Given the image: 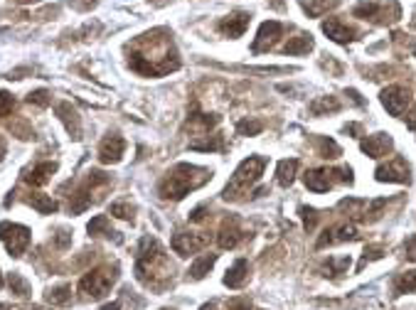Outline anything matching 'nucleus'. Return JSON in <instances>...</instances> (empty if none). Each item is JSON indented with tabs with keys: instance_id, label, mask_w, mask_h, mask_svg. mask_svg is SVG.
Here are the masks:
<instances>
[{
	"instance_id": "obj_1",
	"label": "nucleus",
	"mask_w": 416,
	"mask_h": 310,
	"mask_svg": "<svg viewBox=\"0 0 416 310\" xmlns=\"http://www.w3.org/2000/svg\"><path fill=\"white\" fill-rule=\"evenodd\" d=\"M128 67L143 76H163L175 72L180 67V59L173 45V34L163 28L141 34L128 47Z\"/></svg>"
},
{
	"instance_id": "obj_2",
	"label": "nucleus",
	"mask_w": 416,
	"mask_h": 310,
	"mask_svg": "<svg viewBox=\"0 0 416 310\" xmlns=\"http://www.w3.org/2000/svg\"><path fill=\"white\" fill-rule=\"evenodd\" d=\"M136 278L151 291H165L173 286V266L156 236L141 239L138 256H136Z\"/></svg>"
},
{
	"instance_id": "obj_3",
	"label": "nucleus",
	"mask_w": 416,
	"mask_h": 310,
	"mask_svg": "<svg viewBox=\"0 0 416 310\" xmlns=\"http://www.w3.org/2000/svg\"><path fill=\"white\" fill-rule=\"evenodd\" d=\"M209 178H212V172H209L207 167L190 165V163H178V165L160 180L158 195H160L163 200H183L185 195H190L192 189L202 187Z\"/></svg>"
},
{
	"instance_id": "obj_4",
	"label": "nucleus",
	"mask_w": 416,
	"mask_h": 310,
	"mask_svg": "<svg viewBox=\"0 0 416 310\" xmlns=\"http://www.w3.org/2000/svg\"><path fill=\"white\" fill-rule=\"evenodd\" d=\"M111 187V175L104 170H89L87 178L76 185V189L70 197V212L81 214L84 209H89L92 205H96L104 192Z\"/></svg>"
},
{
	"instance_id": "obj_5",
	"label": "nucleus",
	"mask_w": 416,
	"mask_h": 310,
	"mask_svg": "<svg viewBox=\"0 0 416 310\" xmlns=\"http://www.w3.org/2000/svg\"><path fill=\"white\" fill-rule=\"evenodd\" d=\"M264 167H266V158H261V155L247 158V161L234 170L229 185H227L225 192H222V197H225V200H242V197L249 192V187L261 178Z\"/></svg>"
},
{
	"instance_id": "obj_6",
	"label": "nucleus",
	"mask_w": 416,
	"mask_h": 310,
	"mask_svg": "<svg viewBox=\"0 0 416 310\" xmlns=\"http://www.w3.org/2000/svg\"><path fill=\"white\" fill-rule=\"evenodd\" d=\"M118 278V266H98V269H92L89 273L81 276L79 281V293L87 300H98L104 298L106 293L111 291V286Z\"/></svg>"
},
{
	"instance_id": "obj_7",
	"label": "nucleus",
	"mask_w": 416,
	"mask_h": 310,
	"mask_svg": "<svg viewBox=\"0 0 416 310\" xmlns=\"http://www.w3.org/2000/svg\"><path fill=\"white\" fill-rule=\"evenodd\" d=\"M0 241L6 244L10 256H23L30 247V229L15 222H0Z\"/></svg>"
},
{
	"instance_id": "obj_8",
	"label": "nucleus",
	"mask_w": 416,
	"mask_h": 310,
	"mask_svg": "<svg viewBox=\"0 0 416 310\" xmlns=\"http://www.w3.org/2000/svg\"><path fill=\"white\" fill-rule=\"evenodd\" d=\"M355 15L364 17V20H375V23H392L399 17V6L397 3H384V0H362L355 8Z\"/></svg>"
},
{
	"instance_id": "obj_9",
	"label": "nucleus",
	"mask_w": 416,
	"mask_h": 310,
	"mask_svg": "<svg viewBox=\"0 0 416 310\" xmlns=\"http://www.w3.org/2000/svg\"><path fill=\"white\" fill-rule=\"evenodd\" d=\"M170 244H173L175 254H180V256H190V254L207 247L209 234H200V231H175Z\"/></svg>"
},
{
	"instance_id": "obj_10",
	"label": "nucleus",
	"mask_w": 416,
	"mask_h": 310,
	"mask_svg": "<svg viewBox=\"0 0 416 310\" xmlns=\"http://www.w3.org/2000/svg\"><path fill=\"white\" fill-rule=\"evenodd\" d=\"M382 103H384V109L389 111L392 116H402L406 111V106L411 103V92L406 86H387L384 92H382Z\"/></svg>"
},
{
	"instance_id": "obj_11",
	"label": "nucleus",
	"mask_w": 416,
	"mask_h": 310,
	"mask_svg": "<svg viewBox=\"0 0 416 310\" xmlns=\"http://www.w3.org/2000/svg\"><path fill=\"white\" fill-rule=\"evenodd\" d=\"M375 178L379 183H399L404 185L409 183V165L404 163V158H394V161L384 163V165L377 167Z\"/></svg>"
},
{
	"instance_id": "obj_12",
	"label": "nucleus",
	"mask_w": 416,
	"mask_h": 310,
	"mask_svg": "<svg viewBox=\"0 0 416 310\" xmlns=\"http://www.w3.org/2000/svg\"><path fill=\"white\" fill-rule=\"evenodd\" d=\"M126 153V141H123L118 133H109V136L101 141L98 145V161L104 163V165H114L118 163Z\"/></svg>"
},
{
	"instance_id": "obj_13",
	"label": "nucleus",
	"mask_w": 416,
	"mask_h": 310,
	"mask_svg": "<svg viewBox=\"0 0 416 310\" xmlns=\"http://www.w3.org/2000/svg\"><path fill=\"white\" fill-rule=\"evenodd\" d=\"M355 239H357V229H355V224L353 222H342V224H337V227H330V229H325L315 247L325 249V247H333V244H342V241H355Z\"/></svg>"
},
{
	"instance_id": "obj_14",
	"label": "nucleus",
	"mask_w": 416,
	"mask_h": 310,
	"mask_svg": "<svg viewBox=\"0 0 416 310\" xmlns=\"http://www.w3.org/2000/svg\"><path fill=\"white\" fill-rule=\"evenodd\" d=\"M54 114H57V118L64 123L67 133H70L74 141H79V138H81V116H79V111H76L70 101H62V103H57V106H54Z\"/></svg>"
},
{
	"instance_id": "obj_15",
	"label": "nucleus",
	"mask_w": 416,
	"mask_h": 310,
	"mask_svg": "<svg viewBox=\"0 0 416 310\" xmlns=\"http://www.w3.org/2000/svg\"><path fill=\"white\" fill-rule=\"evenodd\" d=\"M247 239V231L239 227V219L237 217H227L220 227V234H217V241H220L222 249H234L239 241Z\"/></svg>"
},
{
	"instance_id": "obj_16",
	"label": "nucleus",
	"mask_w": 416,
	"mask_h": 310,
	"mask_svg": "<svg viewBox=\"0 0 416 310\" xmlns=\"http://www.w3.org/2000/svg\"><path fill=\"white\" fill-rule=\"evenodd\" d=\"M323 32L328 34L333 42H337V45H347V42L357 40V30L350 28V25L342 23V20H337V17H328V20H325Z\"/></svg>"
},
{
	"instance_id": "obj_17",
	"label": "nucleus",
	"mask_w": 416,
	"mask_h": 310,
	"mask_svg": "<svg viewBox=\"0 0 416 310\" xmlns=\"http://www.w3.org/2000/svg\"><path fill=\"white\" fill-rule=\"evenodd\" d=\"M281 32H284V25L276 23V20H266V23L259 28V34H256V40H254V45H251V50H254V52L271 50V47L276 45L278 37H281Z\"/></svg>"
},
{
	"instance_id": "obj_18",
	"label": "nucleus",
	"mask_w": 416,
	"mask_h": 310,
	"mask_svg": "<svg viewBox=\"0 0 416 310\" xmlns=\"http://www.w3.org/2000/svg\"><path fill=\"white\" fill-rule=\"evenodd\" d=\"M394 141L389 133H375V136H367L362 141V153L370 155V158H384L387 153H392Z\"/></svg>"
},
{
	"instance_id": "obj_19",
	"label": "nucleus",
	"mask_w": 416,
	"mask_h": 310,
	"mask_svg": "<svg viewBox=\"0 0 416 310\" xmlns=\"http://www.w3.org/2000/svg\"><path fill=\"white\" fill-rule=\"evenodd\" d=\"M249 20H251V15H249V12H231V15H227L225 20L220 23V32L225 34V37L237 40V37H242V34L247 32Z\"/></svg>"
},
{
	"instance_id": "obj_20",
	"label": "nucleus",
	"mask_w": 416,
	"mask_h": 310,
	"mask_svg": "<svg viewBox=\"0 0 416 310\" xmlns=\"http://www.w3.org/2000/svg\"><path fill=\"white\" fill-rule=\"evenodd\" d=\"M54 172H57V163L45 161V163H40V165H35L28 175H25V183L32 185V187H42V185L50 183V178H52Z\"/></svg>"
},
{
	"instance_id": "obj_21",
	"label": "nucleus",
	"mask_w": 416,
	"mask_h": 310,
	"mask_svg": "<svg viewBox=\"0 0 416 310\" xmlns=\"http://www.w3.org/2000/svg\"><path fill=\"white\" fill-rule=\"evenodd\" d=\"M306 187L313 189V192H328L335 183V172L333 170H311L306 172Z\"/></svg>"
},
{
	"instance_id": "obj_22",
	"label": "nucleus",
	"mask_w": 416,
	"mask_h": 310,
	"mask_svg": "<svg viewBox=\"0 0 416 310\" xmlns=\"http://www.w3.org/2000/svg\"><path fill=\"white\" fill-rule=\"evenodd\" d=\"M247 281H249V261H247V258H237V261H234V266H231V269L227 271L225 286H229V288H242Z\"/></svg>"
},
{
	"instance_id": "obj_23",
	"label": "nucleus",
	"mask_w": 416,
	"mask_h": 310,
	"mask_svg": "<svg viewBox=\"0 0 416 310\" xmlns=\"http://www.w3.org/2000/svg\"><path fill=\"white\" fill-rule=\"evenodd\" d=\"M214 261H217V254H202V256L197 258L195 264L190 266V271H187V278H190V281H202L205 276L212 271Z\"/></svg>"
},
{
	"instance_id": "obj_24",
	"label": "nucleus",
	"mask_w": 416,
	"mask_h": 310,
	"mask_svg": "<svg viewBox=\"0 0 416 310\" xmlns=\"http://www.w3.org/2000/svg\"><path fill=\"white\" fill-rule=\"evenodd\" d=\"M25 202H28L30 207H35L40 214H54L59 209L57 202H54L50 195H42V192H30V195L25 197Z\"/></svg>"
},
{
	"instance_id": "obj_25",
	"label": "nucleus",
	"mask_w": 416,
	"mask_h": 310,
	"mask_svg": "<svg viewBox=\"0 0 416 310\" xmlns=\"http://www.w3.org/2000/svg\"><path fill=\"white\" fill-rule=\"evenodd\" d=\"M337 3H340V0H301V8L311 17H320L328 10H333V8H337Z\"/></svg>"
},
{
	"instance_id": "obj_26",
	"label": "nucleus",
	"mask_w": 416,
	"mask_h": 310,
	"mask_svg": "<svg viewBox=\"0 0 416 310\" xmlns=\"http://www.w3.org/2000/svg\"><path fill=\"white\" fill-rule=\"evenodd\" d=\"M295 170H298V161H281L276 167V180L281 187H291L295 180Z\"/></svg>"
},
{
	"instance_id": "obj_27",
	"label": "nucleus",
	"mask_w": 416,
	"mask_h": 310,
	"mask_svg": "<svg viewBox=\"0 0 416 310\" xmlns=\"http://www.w3.org/2000/svg\"><path fill=\"white\" fill-rule=\"evenodd\" d=\"M311 50H313L311 34H295V37H291V40L284 45L286 54H308Z\"/></svg>"
},
{
	"instance_id": "obj_28",
	"label": "nucleus",
	"mask_w": 416,
	"mask_h": 310,
	"mask_svg": "<svg viewBox=\"0 0 416 310\" xmlns=\"http://www.w3.org/2000/svg\"><path fill=\"white\" fill-rule=\"evenodd\" d=\"M87 231L92 236H114L116 241H118V236H116V231L111 229V224H109V217L106 214H96V217L89 222Z\"/></svg>"
},
{
	"instance_id": "obj_29",
	"label": "nucleus",
	"mask_w": 416,
	"mask_h": 310,
	"mask_svg": "<svg viewBox=\"0 0 416 310\" xmlns=\"http://www.w3.org/2000/svg\"><path fill=\"white\" fill-rule=\"evenodd\" d=\"M340 111V101L335 96H320L311 103V114L313 116H325V114H335Z\"/></svg>"
},
{
	"instance_id": "obj_30",
	"label": "nucleus",
	"mask_w": 416,
	"mask_h": 310,
	"mask_svg": "<svg viewBox=\"0 0 416 310\" xmlns=\"http://www.w3.org/2000/svg\"><path fill=\"white\" fill-rule=\"evenodd\" d=\"M315 148H318V155L320 158H328V161H335L340 158V145L333 141V138H325V136H318L315 138Z\"/></svg>"
},
{
	"instance_id": "obj_31",
	"label": "nucleus",
	"mask_w": 416,
	"mask_h": 310,
	"mask_svg": "<svg viewBox=\"0 0 416 310\" xmlns=\"http://www.w3.org/2000/svg\"><path fill=\"white\" fill-rule=\"evenodd\" d=\"M47 303L52 305H67L72 300V286H54L45 293Z\"/></svg>"
},
{
	"instance_id": "obj_32",
	"label": "nucleus",
	"mask_w": 416,
	"mask_h": 310,
	"mask_svg": "<svg viewBox=\"0 0 416 310\" xmlns=\"http://www.w3.org/2000/svg\"><path fill=\"white\" fill-rule=\"evenodd\" d=\"M416 291V271H406L394 278V293H414Z\"/></svg>"
},
{
	"instance_id": "obj_33",
	"label": "nucleus",
	"mask_w": 416,
	"mask_h": 310,
	"mask_svg": "<svg viewBox=\"0 0 416 310\" xmlns=\"http://www.w3.org/2000/svg\"><path fill=\"white\" fill-rule=\"evenodd\" d=\"M8 286H10V291L18 296V298H28L30 296V283L25 281L20 273H10L8 276Z\"/></svg>"
},
{
	"instance_id": "obj_34",
	"label": "nucleus",
	"mask_w": 416,
	"mask_h": 310,
	"mask_svg": "<svg viewBox=\"0 0 416 310\" xmlns=\"http://www.w3.org/2000/svg\"><path fill=\"white\" fill-rule=\"evenodd\" d=\"M190 148L205 150V153H209V150H225V141H222V136H207V141H192Z\"/></svg>"
},
{
	"instance_id": "obj_35",
	"label": "nucleus",
	"mask_w": 416,
	"mask_h": 310,
	"mask_svg": "<svg viewBox=\"0 0 416 310\" xmlns=\"http://www.w3.org/2000/svg\"><path fill=\"white\" fill-rule=\"evenodd\" d=\"M133 205H128V202H114L111 205V214L118 219H126V222H133Z\"/></svg>"
},
{
	"instance_id": "obj_36",
	"label": "nucleus",
	"mask_w": 416,
	"mask_h": 310,
	"mask_svg": "<svg viewBox=\"0 0 416 310\" xmlns=\"http://www.w3.org/2000/svg\"><path fill=\"white\" fill-rule=\"evenodd\" d=\"M350 269V258H328V264H325V276H335V273H345Z\"/></svg>"
},
{
	"instance_id": "obj_37",
	"label": "nucleus",
	"mask_w": 416,
	"mask_h": 310,
	"mask_svg": "<svg viewBox=\"0 0 416 310\" xmlns=\"http://www.w3.org/2000/svg\"><path fill=\"white\" fill-rule=\"evenodd\" d=\"M237 131L242 133V136H259V133L264 131V123H261V121H239Z\"/></svg>"
},
{
	"instance_id": "obj_38",
	"label": "nucleus",
	"mask_w": 416,
	"mask_h": 310,
	"mask_svg": "<svg viewBox=\"0 0 416 310\" xmlns=\"http://www.w3.org/2000/svg\"><path fill=\"white\" fill-rule=\"evenodd\" d=\"M298 212H301V217H303V227H306V231H313V229H315V224H318L320 214L315 212L313 207H301Z\"/></svg>"
},
{
	"instance_id": "obj_39",
	"label": "nucleus",
	"mask_w": 416,
	"mask_h": 310,
	"mask_svg": "<svg viewBox=\"0 0 416 310\" xmlns=\"http://www.w3.org/2000/svg\"><path fill=\"white\" fill-rule=\"evenodd\" d=\"M382 256H384V249H382V247H367V249H364V256L360 258L357 269H364L367 264H372V261H377V258H382Z\"/></svg>"
},
{
	"instance_id": "obj_40",
	"label": "nucleus",
	"mask_w": 416,
	"mask_h": 310,
	"mask_svg": "<svg viewBox=\"0 0 416 310\" xmlns=\"http://www.w3.org/2000/svg\"><path fill=\"white\" fill-rule=\"evenodd\" d=\"M52 241H54V247L62 249V251H64V249H70V247H72V231H70V229H64V227H59Z\"/></svg>"
},
{
	"instance_id": "obj_41",
	"label": "nucleus",
	"mask_w": 416,
	"mask_h": 310,
	"mask_svg": "<svg viewBox=\"0 0 416 310\" xmlns=\"http://www.w3.org/2000/svg\"><path fill=\"white\" fill-rule=\"evenodd\" d=\"M28 101L35 103V106H40V109H45V106H50V101H52V99H50V92H47V89H37V92L30 94Z\"/></svg>"
},
{
	"instance_id": "obj_42",
	"label": "nucleus",
	"mask_w": 416,
	"mask_h": 310,
	"mask_svg": "<svg viewBox=\"0 0 416 310\" xmlns=\"http://www.w3.org/2000/svg\"><path fill=\"white\" fill-rule=\"evenodd\" d=\"M12 109H15V99H12L8 92H0V118L10 116Z\"/></svg>"
},
{
	"instance_id": "obj_43",
	"label": "nucleus",
	"mask_w": 416,
	"mask_h": 310,
	"mask_svg": "<svg viewBox=\"0 0 416 310\" xmlns=\"http://www.w3.org/2000/svg\"><path fill=\"white\" fill-rule=\"evenodd\" d=\"M10 128H12V133H15L18 138H23V141H28V138H35V131H32V128H30L25 121H20V123H15V126H10Z\"/></svg>"
},
{
	"instance_id": "obj_44",
	"label": "nucleus",
	"mask_w": 416,
	"mask_h": 310,
	"mask_svg": "<svg viewBox=\"0 0 416 310\" xmlns=\"http://www.w3.org/2000/svg\"><path fill=\"white\" fill-rule=\"evenodd\" d=\"M404 256L409 258V261H416V234L404 241Z\"/></svg>"
},
{
	"instance_id": "obj_45",
	"label": "nucleus",
	"mask_w": 416,
	"mask_h": 310,
	"mask_svg": "<svg viewBox=\"0 0 416 310\" xmlns=\"http://www.w3.org/2000/svg\"><path fill=\"white\" fill-rule=\"evenodd\" d=\"M94 6H96V0H72V8L79 12H89Z\"/></svg>"
},
{
	"instance_id": "obj_46",
	"label": "nucleus",
	"mask_w": 416,
	"mask_h": 310,
	"mask_svg": "<svg viewBox=\"0 0 416 310\" xmlns=\"http://www.w3.org/2000/svg\"><path fill=\"white\" fill-rule=\"evenodd\" d=\"M207 214H209V209L207 207H195V209H192L190 212V222H205V219H207Z\"/></svg>"
},
{
	"instance_id": "obj_47",
	"label": "nucleus",
	"mask_w": 416,
	"mask_h": 310,
	"mask_svg": "<svg viewBox=\"0 0 416 310\" xmlns=\"http://www.w3.org/2000/svg\"><path fill=\"white\" fill-rule=\"evenodd\" d=\"M229 310H251V303H249V298H234L229 303Z\"/></svg>"
},
{
	"instance_id": "obj_48",
	"label": "nucleus",
	"mask_w": 416,
	"mask_h": 310,
	"mask_svg": "<svg viewBox=\"0 0 416 310\" xmlns=\"http://www.w3.org/2000/svg\"><path fill=\"white\" fill-rule=\"evenodd\" d=\"M406 126H409L411 131H416V103H414V109H411V114L406 116Z\"/></svg>"
},
{
	"instance_id": "obj_49",
	"label": "nucleus",
	"mask_w": 416,
	"mask_h": 310,
	"mask_svg": "<svg viewBox=\"0 0 416 310\" xmlns=\"http://www.w3.org/2000/svg\"><path fill=\"white\" fill-rule=\"evenodd\" d=\"M347 96L353 99V101H355V103H357V106H364V99H362V96H360V94H357V92H355V89H347Z\"/></svg>"
},
{
	"instance_id": "obj_50",
	"label": "nucleus",
	"mask_w": 416,
	"mask_h": 310,
	"mask_svg": "<svg viewBox=\"0 0 416 310\" xmlns=\"http://www.w3.org/2000/svg\"><path fill=\"white\" fill-rule=\"evenodd\" d=\"M6 153H8V145H6V138L0 136V161L6 158Z\"/></svg>"
},
{
	"instance_id": "obj_51",
	"label": "nucleus",
	"mask_w": 416,
	"mask_h": 310,
	"mask_svg": "<svg viewBox=\"0 0 416 310\" xmlns=\"http://www.w3.org/2000/svg\"><path fill=\"white\" fill-rule=\"evenodd\" d=\"M101 310H121V300H114V303H109V305H104Z\"/></svg>"
},
{
	"instance_id": "obj_52",
	"label": "nucleus",
	"mask_w": 416,
	"mask_h": 310,
	"mask_svg": "<svg viewBox=\"0 0 416 310\" xmlns=\"http://www.w3.org/2000/svg\"><path fill=\"white\" fill-rule=\"evenodd\" d=\"M345 131L347 133H360V126L357 123H350V126H345Z\"/></svg>"
},
{
	"instance_id": "obj_53",
	"label": "nucleus",
	"mask_w": 416,
	"mask_h": 310,
	"mask_svg": "<svg viewBox=\"0 0 416 310\" xmlns=\"http://www.w3.org/2000/svg\"><path fill=\"white\" fill-rule=\"evenodd\" d=\"M12 3H18V6H30V3H37V0H12Z\"/></svg>"
},
{
	"instance_id": "obj_54",
	"label": "nucleus",
	"mask_w": 416,
	"mask_h": 310,
	"mask_svg": "<svg viewBox=\"0 0 416 310\" xmlns=\"http://www.w3.org/2000/svg\"><path fill=\"white\" fill-rule=\"evenodd\" d=\"M200 310H217V308H214L212 303H207V305H202V308H200Z\"/></svg>"
},
{
	"instance_id": "obj_55",
	"label": "nucleus",
	"mask_w": 416,
	"mask_h": 310,
	"mask_svg": "<svg viewBox=\"0 0 416 310\" xmlns=\"http://www.w3.org/2000/svg\"><path fill=\"white\" fill-rule=\"evenodd\" d=\"M0 310H10V308H8V305H3V303H0Z\"/></svg>"
},
{
	"instance_id": "obj_56",
	"label": "nucleus",
	"mask_w": 416,
	"mask_h": 310,
	"mask_svg": "<svg viewBox=\"0 0 416 310\" xmlns=\"http://www.w3.org/2000/svg\"><path fill=\"white\" fill-rule=\"evenodd\" d=\"M0 288H3V276H0Z\"/></svg>"
},
{
	"instance_id": "obj_57",
	"label": "nucleus",
	"mask_w": 416,
	"mask_h": 310,
	"mask_svg": "<svg viewBox=\"0 0 416 310\" xmlns=\"http://www.w3.org/2000/svg\"><path fill=\"white\" fill-rule=\"evenodd\" d=\"M160 310H173V308H160Z\"/></svg>"
}]
</instances>
